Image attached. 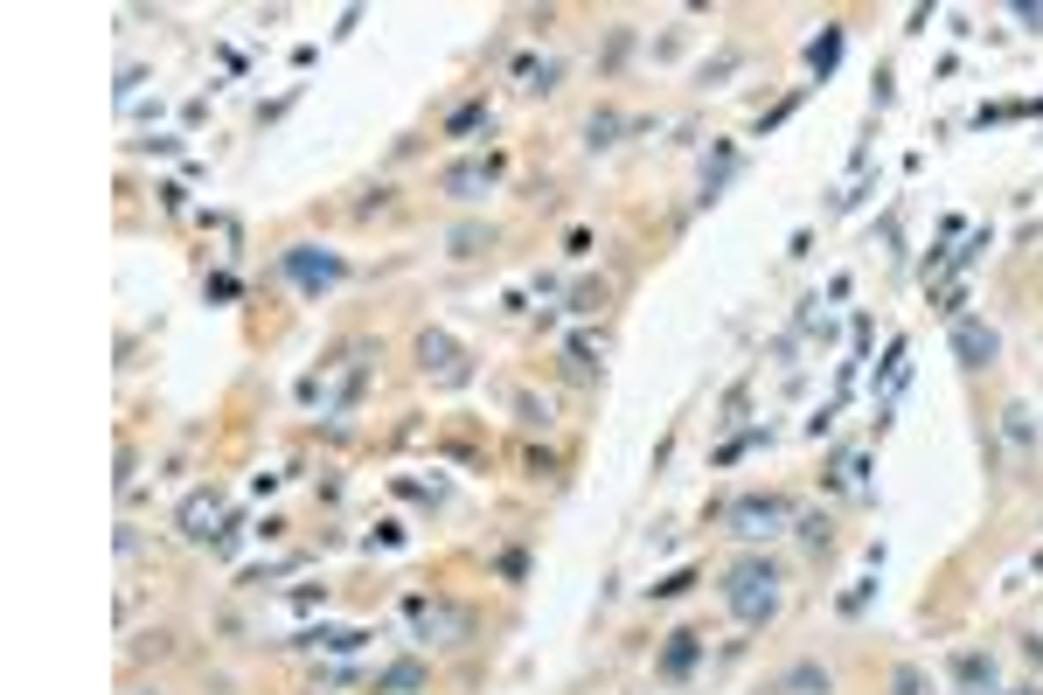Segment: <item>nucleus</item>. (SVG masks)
<instances>
[{
    "label": "nucleus",
    "instance_id": "f257e3e1",
    "mask_svg": "<svg viewBox=\"0 0 1043 695\" xmlns=\"http://www.w3.org/2000/svg\"><path fill=\"white\" fill-rule=\"evenodd\" d=\"M724 605L745 619V626H765L779 612V570L772 563H738L731 584H724Z\"/></svg>",
    "mask_w": 1043,
    "mask_h": 695
},
{
    "label": "nucleus",
    "instance_id": "f03ea898",
    "mask_svg": "<svg viewBox=\"0 0 1043 695\" xmlns=\"http://www.w3.org/2000/svg\"><path fill=\"white\" fill-rule=\"evenodd\" d=\"M494 174H501V160H452L446 174H439V188L459 195V202H473V195H487V188H494Z\"/></svg>",
    "mask_w": 1043,
    "mask_h": 695
},
{
    "label": "nucleus",
    "instance_id": "7ed1b4c3",
    "mask_svg": "<svg viewBox=\"0 0 1043 695\" xmlns=\"http://www.w3.org/2000/svg\"><path fill=\"white\" fill-rule=\"evenodd\" d=\"M286 265H293V278L306 285V292H320V285H334V278H341V258H327V251L313 258V244H299Z\"/></svg>",
    "mask_w": 1043,
    "mask_h": 695
},
{
    "label": "nucleus",
    "instance_id": "20e7f679",
    "mask_svg": "<svg viewBox=\"0 0 1043 695\" xmlns=\"http://www.w3.org/2000/svg\"><path fill=\"white\" fill-rule=\"evenodd\" d=\"M953 348H960V362H967V369L995 362V334H988L981 320H960V327H953Z\"/></svg>",
    "mask_w": 1043,
    "mask_h": 695
},
{
    "label": "nucleus",
    "instance_id": "39448f33",
    "mask_svg": "<svg viewBox=\"0 0 1043 695\" xmlns=\"http://www.w3.org/2000/svg\"><path fill=\"white\" fill-rule=\"evenodd\" d=\"M786 522V501H738V536H772Z\"/></svg>",
    "mask_w": 1043,
    "mask_h": 695
},
{
    "label": "nucleus",
    "instance_id": "423d86ee",
    "mask_svg": "<svg viewBox=\"0 0 1043 695\" xmlns=\"http://www.w3.org/2000/svg\"><path fill=\"white\" fill-rule=\"evenodd\" d=\"M960 689H967V695H995V661L960 654Z\"/></svg>",
    "mask_w": 1043,
    "mask_h": 695
},
{
    "label": "nucleus",
    "instance_id": "0eeeda50",
    "mask_svg": "<svg viewBox=\"0 0 1043 695\" xmlns=\"http://www.w3.org/2000/svg\"><path fill=\"white\" fill-rule=\"evenodd\" d=\"M696 668V633H675V647L661 654V675H689Z\"/></svg>",
    "mask_w": 1043,
    "mask_h": 695
},
{
    "label": "nucleus",
    "instance_id": "6e6552de",
    "mask_svg": "<svg viewBox=\"0 0 1043 695\" xmlns=\"http://www.w3.org/2000/svg\"><path fill=\"white\" fill-rule=\"evenodd\" d=\"M418 355H425V369L439 362L446 376H459V369H452V341H446V334H425V341H418Z\"/></svg>",
    "mask_w": 1043,
    "mask_h": 695
},
{
    "label": "nucleus",
    "instance_id": "1a4fd4ad",
    "mask_svg": "<svg viewBox=\"0 0 1043 695\" xmlns=\"http://www.w3.org/2000/svg\"><path fill=\"white\" fill-rule=\"evenodd\" d=\"M897 695H918V675H911V668L897 675Z\"/></svg>",
    "mask_w": 1043,
    "mask_h": 695
},
{
    "label": "nucleus",
    "instance_id": "9d476101",
    "mask_svg": "<svg viewBox=\"0 0 1043 695\" xmlns=\"http://www.w3.org/2000/svg\"><path fill=\"white\" fill-rule=\"evenodd\" d=\"M1016 695H1030V689H1016Z\"/></svg>",
    "mask_w": 1043,
    "mask_h": 695
}]
</instances>
